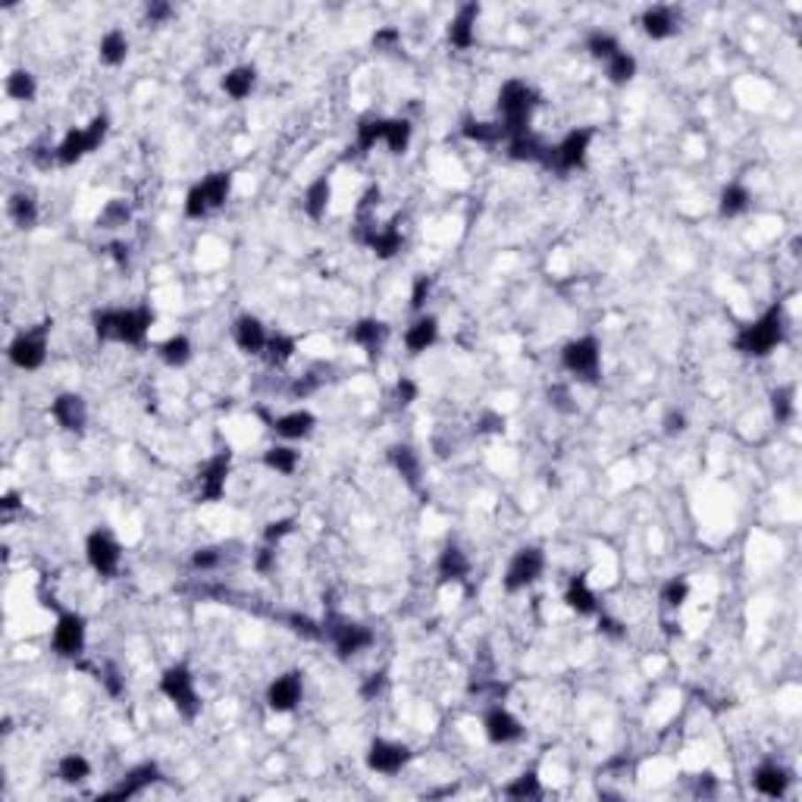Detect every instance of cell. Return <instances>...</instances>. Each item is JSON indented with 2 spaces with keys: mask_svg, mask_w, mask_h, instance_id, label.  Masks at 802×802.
I'll return each mask as SVG.
<instances>
[{
  "mask_svg": "<svg viewBox=\"0 0 802 802\" xmlns=\"http://www.w3.org/2000/svg\"><path fill=\"white\" fill-rule=\"evenodd\" d=\"M592 138H596V129H570L568 135L561 138L558 144L549 148V160L546 166H555L558 172H570V170H580L586 166V157H590V148H592Z\"/></svg>",
  "mask_w": 802,
  "mask_h": 802,
  "instance_id": "8",
  "label": "cell"
},
{
  "mask_svg": "<svg viewBox=\"0 0 802 802\" xmlns=\"http://www.w3.org/2000/svg\"><path fill=\"white\" fill-rule=\"evenodd\" d=\"M97 680L107 686V692H111V696H119V692H123V680H119V671L113 665L103 668V671L97 674Z\"/></svg>",
  "mask_w": 802,
  "mask_h": 802,
  "instance_id": "56",
  "label": "cell"
},
{
  "mask_svg": "<svg viewBox=\"0 0 802 802\" xmlns=\"http://www.w3.org/2000/svg\"><path fill=\"white\" fill-rule=\"evenodd\" d=\"M85 643H88V627H85V617L76 615V611H63L57 617L54 624V637H50V645H54L57 655L63 659H76L85 652Z\"/></svg>",
  "mask_w": 802,
  "mask_h": 802,
  "instance_id": "13",
  "label": "cell"
},
{
  "mask_svg": "<svg viewBox=\"0 0 802 802\" xmlns=\"http://www.w3.org/2000/svg\"><path fill=\"white\" fill-rule=\"evenodd\" d=\"M480 432H501L505 430V417L501 414H495V411H486L480 417V426H477Z\"/></svg>",
  "mask_w": 802,
  "mask_h": 802,
  "instance_id": "60",
  "label": "cell"
},
{
  "mask_svg": "<svg viewBox=\"0 0 802 802\" xmlns=\"http://www.w3.org/2000/svg\"><path fill=\"white\" fill-rule=\"evenodd\" d=\"M564 602H568V608L577 611V615H599V599L583 577H574V580H570L568 592H564Z\"/></svg>",
  "mask_w": 802,
  "mask_h": 802,
  "instance_id": "35",
  "label": "cell"
},
{
  "mask_svg": "<svg viewBox=\"0 0 802 802\" xmlns=\"http://www.w3.org/2000/svg\"><path fill=\"white\" fill-rule=\"evenodd\" d=\"M633 76H637V57L627 50H617L611 60H605V79L611 85H627L633 82Z\"/></svg>",
  "mask_w": 802,
  "mask_h": 802,
  "instance_id": "40",
  "label": "cell"
},
{
  "mask_svg": "<svg viewBox=\"0 0 802 802\" xmlns=\"http://www.w3.org/2000/svg\"><path fill=\"white\" fill-rule=\"evenodd\" d=\"M144 13H148V19H151L154 26H160V22L172 19V13H176V10H172L170 4H160V0H157V4H148V10H144Z\"/></svg>",
  "mask_w": 802,
  "mask_h": 802,
  "instance_id": "59",
  "label": "cell"
},
{
  "mask_svg": "<svg viewBox=\"0 0 802 802\" xmlns=\"http://www.w3.org/2000/svg\"><path fill=\"white\" fill-rule=\"evenodd\" d=\"M254 85H257V69L254 66H233L223 76V91H226V97H233V101H245V97H251Z\"/></svg>",
  "mask_w": 802,
  "mask_h": 802,
  "instance_id": "33",
  "label": "cell"
},
{
  "mask_svg": "<svg viewBox=\"0 0 802 802\" xmlns=\"http://www.w3.org/2000/svg\"><path fill=\"white\" fill-rule=\"evenodd\" d=\"M549 148L552 144L542 141L533 129L508 138V157L521 160V164H546V160H549Z\"/></svg>",
  "mask_w": 802,
  "mask_h": 802,
  "instance_id": "23",
  "label": "cell"
},
{
  "mask_svg": "<svg viewBox=\"0 0 802 802\" xmlns=\"http://www.w3.org/2000/svg\"><path fill=\"white\" fill-rule=\"evenodd\" d=\"M160 692L166 696V702H172L179 714L186 721H195L201 714V696L195 686V674L186 665H172L160 677Z\"/></svg>",
  "mask_w": 802,
  "mask_h": 802,
  "instance_id": "6",
  "label": "cell"
},
{
  "mask_svg": "<svg viewBox=\"0 0 802 802\" xmlns=\"http://www.w3.org/2000/svg\"><path fill=\"white\" fill-rule=\"evenodd\" d=\"M220 561H223V558H220V552H217V549H198L192 555V568L195 570H217V568H220Z\"/></svg>",
  "mask_w": 802,
  "mask_h": 802,
  "instance_id": "53",
  "label": "cell"
},
{
  "mask_svg": "<svg viewBox=\"0 0 802 802\" xmlns=\"http://www.w3.org/2000/svg\"><path fill=\"white\" fill-rule=\"evenodd\" d=\"M314 426H317V417L310 411H302V408L270 420V430H273L279 439H288V442L308 439L310 432H314Z\"/></svg>",
  "mask_w": 802,
  "mask_h": 802,
  "instance_id": "24",
  "label": "cell"
},
{
  "mask_svg": "<svg viewBox=\"0 0 802 802\" xmlns=\"http://www.w3.org/2000/svg\"><path fill=\"white\" fill-rule=\"evenodd\" d=\"M16 508H19V495H16V493H7V495H4V511H7V515H13Z\"/></svg>",
  "mask_w": 802,
  "mask_h": 802,
  "instance_id": "62",
  "label": "cell"
},
{
  "mask_svg": "<svg viewBox=\"0 0 802 802\" xmlns=\"http://www.w3.org/2000/svg\"><path fill=\"white\" fill-rule=\"evenodd\" d=\"M771 414L777 424H790L796 417V386H777L771 392Z\"/></svg>",
  "mask_w": 802,
  "mask_h": 802,
  "instance_id": "45",
  "label": "cell"
},
{
  "mask_svg": "<svg viewBox=\"0 0 802 802\" xmlns=\"http://www.w3.org/2000/svg\"><path fill=\"white\" fill-rule=\"evenodd\" d=\"M749 201H752V195H749V188L743 186V182H727V186L721 188L718 213L724 220H734V217H740V213L749 210Z\"/></svg>",
  "mask_w": 802,
  "mask_h": 802,
  "instance_id": "31",
  "label": "cell"
},
{
  "mask_svg": "<svg viewBox=\"0 0 802 802\" xmlns=\"http://www.w3.org/2000/svg\"><path fill=\"white\" fill-rule=\"evenodd\" d=\"M50 414H54L57 424L69 432H82L85 424H88V405H85V398L76 395V392H63V395H57L54 405H50Z\"/></svg>",
  "mask_w": 802,
  "mask_h": 802,
  "instance_id": "19",
  "label": "cell"
},
{
  "mask_svg": "<svg viewBox=\"0 0 802 802\" xmlns=\"http://www.w3.org/2000/svg\"><path fill=\"white\" fill-rule=\"evenodd\" d=\"M330 201H332V186L326 176H317L314 182H310L308 188H304V213H308L310 220H323L326 217V210H330Z\"/></svg>",
  "mask_w": 802,
  "mask_h": 802,
  "instance_id": "28",
  "label": "cell"
},
{
  "mask_svg": "<svg viewBox=\"0 0 802 802\" xmlns=\"http://www.w3.org/2000/svg\"><path fill=\"white\" fill-rule=\"evenodd\" d=\"M383 132H386V119L383 117H363L355 129V144L357 151H370L383 141Z\"/></svg>",
  "mask_w": 802,
  "mask_h": 802,
  "instance_id": "42",
  "label": "cell"
},
{
  "mask_svg": "<svg viewBox=\"0 0 802 802\" xmlns=\"http://www.w3.org/2000/svg\"><path fill=\"white\" fill-rule=\"evenodd\" d=\"M276 561V546H264L261 552H257V558H254V568L261 570V574H267L270 568H273Z\"/></svg>",
  "mask_w": 802,
  "mask_h": 802,
  "instance_id": "61",
  "label": "cell"
},
{
  "mask_svg": "<svg viewBox=\"0 0 802 802\" xmlns=\"http://www.w3.org/2000/svg\"><path fill=\"white\" fill-rule=\"evenodd\" d=\"M160 777V768L154 765V761H144V765H138V768H132L129 775L119 781V787L107 790V793L101 796V799H132V796H141L144 790L151 787L154 781Z\"/></svg>",
  "mask_w": 802,
  "mask_h": 802,
  "instance_id": "20",
  "label": "cell"
},
{
  "mask_svg": "<svg viewBox=\"0 0 802 802\" xmlns=\"http://www.w3.org/2000/svg\"><path fill=\"white\" fill-rule=\"evenodd\" d=\"M542 570H546V552L536 549V546H523V549H517L515 558L508 561L505 577H501V586H505V592H521L539 580Z\"/></svg>",
  "mask_w": 802,
  "mask_h": 802,
  "instance_id": "9",
  "label": "cell"
},
{
  "mask_svg": "<svg viewBox=\"0 0 802 802\" xmlns=\"http://www.w3.org/2000/svg\"><path fill=\"white\" fill-rule=\"evenodd\" d=\"M436 570H439V577L446 583H464L470 577V558L458 546H446L439 561H436Z\"/></svg>",
  "mask_w": 802,
  "mask_h": 802,
  "instance_id": "29",
  "label": "cell"
},
{
  "mask_svg": "<svg viewBox=\"0 0 802 802\" xmlns=\"http://www.w3.org/2000/svg\"><path fill=\"white\" fill-rule=\"evenodd\" d=\"M389 461L401 477H405L408 486H420V473H424V461L414 452L411 446H392L389 448Z\"/></svg>",
  "mask_w": 802,
  "mask_h": 802,
  "instance_id": "32",
  "label": "cell"
},
{
  "mask_svg": "<svg viewBox=\"0 0 802 802\" xmlns=\"http://www.w3.org/2000/svg\"><path fill=\"white\" fill-rule=\"evenodd\" d=\"M126 220H129V210H126V204H119V201H111V204H107V210L97 217V223H103L107 229L123 226Z\"/></svg>",
  "mask_w": 802,
  "mask_h": 802,
  "instance_id": "51",
  "label": "cell"
},
{
  "mask_svg": "<svg viewBox=\"0 0 802 802\" xmlns=\"http://www.w3.org/2000/svg\"><path fill=\"white\" fill-rule=\"evenodd\" d=\"M783 332H787V314H783V304H775L752 323L740 326V332L734 336V348L746 357H768L783 342Z\"/></svg>",
  "mask_w": 802,
  "mask_h": 802,
  "instance_id": "2",
  "label": "cell"
},
{
  "mask_svg": "<svg viewBox=\"0 0 802 802\" xmlns=\"http://www.w3.org/2000/svg\"><path fill=\"white\" fill-rule=\"evenodd\" d=\"M233 336H235V345H239L241 351H248V355H264L267 351V342H270V332L267 326H264L257 317L245 314L235 320L233 326Z\"/></svg>",
  "mask_w": 802,
  "mask_h": 802,
  "instance_id": "22",
  "label": "cell"
},
{
  "mask_svg": "<svg viewBox=\"0 0 802 802\" xmlns=\"http://www.w3.org/2000/svg\"><path fill=\"white\" fill-rule=\"evenodd\" d=\"M111 132V119L107 117H95L88 126H79V129H69L66 135L60 138V144L54 148V157L60 166H73L79 160H85L88 154H95L97 148L103 144Z\"/></svg>",
  "mask_w": 802,
  "mask_h": 802,
  "instance_id": "4",
  "label": "cell"
},
{
  "mask_svg": "<svg viewBox=\"0 0 802 802\" xmlns=\"http://www.w3.org/2000/svg\"><path fill=\"white\" fill-rule=\"evenodd\" d=\"M233 195V172L220 170V172H210L198 182V186L188 188L186 195V217L188 220H201L207 217L210 210L223 207Z\"/></svg>",
  "mask_w": 802,
  "mask_h": 802,
  "instance_id": "5",
  "label": "cell"
},
{
  "mask_svg": "<svg viewBox=\"0 0 802 802\" xmlns=\"http://www.w3.org/2000/svg\"><path fill=\"white\" fill-rule=\"evenodd\" d=\"M323 639H330L339 659H351L357 652L370 649L377 637H373L370 627L355 624V621H348L342 615H330L323 621Z\"/></svg>",
  "mask_w": 802,
  "mask_h": 802,
  "instance_id": "7",
  "label": "cell"
},
{
  "mask_svg": "<svg viewBox=\"0 0 802 802\" xmlns=\"http://www.w3.org/2000/svg\"><path fill=\"white\" fill-rule=\"evenodd\" d=\"M383 686H386V674H370V677L363 680L361 696L363 699H377L379 692H383Z\"/></svg>",
  "mask_w": 802,
  "mask_h": 802,
  "instance_id": "58",
  "label": "cell"
},
{
  "mask_svg": "<svg viewBox=\"0 0 802 802\" xmlns=\"http://www.w3.org/2000/svg\"><path fill=\"white\" fill-rule=\"evenodd\" d=\"M417 395H420V389H417V383H414V379L401 377V379L395 383V398H398V405H414V401H417Z\"/></svg>",
  "mask_w": 802,
  "mask_h": 802,
  "instance_id": "54",
  "label": "cell"
},
{
  "mask_svg": "<svg viewBox=\"0 0 802 802\" xmlns=\"http://www.w3.org/2000/svg\"><path fill=\"white\" fill-rule=\"evenodd\" d=\"M398 42H401V32L395 26L377 28V34H373V48L377 50H395Z\"/></svg>",
  "mask_w": 802,
  "mask_h": 802,
  "instance_id": "52",
  "label": "cell"
},
{
  "mask_svg": "<svg viewBox=\"0 0 802 802\" xmlns=\"http://www.w3.org/2000/svg\"><path fill=\"white\" fill-rule=\"evenodd\" d=\"M436 342H439V320L432 314H420L405 332L408 351H411V355H424V351H430Z\"/></svg>",
  "mask_w": 802,
  "mask_h": 802,
  "instance_id": "27",
  "label": "cell"
},
{
  "mask_svg": "<svg viewBox=\"0 0 802 802\" xmlns=\"http://www.w3.org/2000/svg\"><path fill=\"white\" fill-rule=\"evenodd\" d=\"M10 217H13V223L22 229L34 226V223H38V201H34L28 192H16L13 198H10Z\"/></svg>",
  "mask_w": 802,
  "mask_h": 802,
  "instance_id": "43",
  "label": "cell"
},
{
  "mask_svg": "<svg viewBox=\"0 0 802 802\" xmlns=\"http://www.w3.org/2000/svg\"><path fill=\"white\" fill-rule=\"evenodd\" d=\"M430 288H432L430 276H417V279H414V288H411V308L414 310H420L426 304V298H430Z\"/></svg>",
  "mask_w": 802,
  "mask_h": 802,
  "instance_id": "55",
  "label": "cell"
},
{
  "mask_svg": "<svg viewBox=\"0 0 802 802\" xmlns=\"http://www.w3.org/2000/svg\"><path fill=\"white\" fill-rule=\"evenodd\" d=\"M304 699V674L302 671H286L267 686V708L276 714L295 712Z\"/></svg>",
  "mask_w": 802,
  "mask_h": 802,
  "instance_id": "15",
  "label": "cell"
},
{
  "mask_svg": "<svg viewBox=\"0 0 802 802\" xmlns=\"http://www.w3.org/2000/svg\"><path fill=\"white\" fill-rule=\"evenodd\" d=\"M661 426H665L668 436H680V432L686 430V414L684 411H668L665 420H661Z\"/></svg>",
  "mask_w": 802,
  "mask_h": 802,
  "instance_id": "57",
  "label": "cell"
},
{
  "mask_svg": "<svg viewBox=\"0 0 802 802\" xmlns=\"http://www.w3.org/2000/svg\"><path fill=\"white\" fill-rule=\"evenodd\" d=\"M97 57H101L103 66H123L126 57H129V38H126L123 28H111V32L101 34Z\"/></svg>",
  "mask_w": 802,
  "mask_h": 802,
  "instance_id": "30",
  "label": "cell"
},
{
  "mask_svg": "<svg viewBox=\"0 0 802 802\" xmlns=\"http://www.w3.org/2000/svg\"><path fill=\"white\" fill-rule=\"evenodd\" d=\"M363 241H367V248H370L377 257H383V261H389V257H395L398 251H401V233H398L395 226H386V229H370V233L363 235Z\"/></svg>",
  "mask_w": 802,
  "mask_h": 802,
  "instance_id": "36",
  "label": "cell"
},
{
  "mask_svg": "<svg viewBox=\"0 0 802 802\" xmlns=\"http://www.w3.org/2000/svg\"><path fill=\"white\" fill-rule=\"evenodd\" d=\"M295 348H298L295 336H286V332H273V336H270V342H267V355H270V361H273V363L292 361Z\"/></svg>",
  "mask_w": 802,
  "mask_h": 802,
  "instance_id": "48",
  "label": "cell"
},
{
  "mask_svg": "<svg viewBox=\"0 0 802 802\" xmlns=\"http://www.w3.org/2000/svg\"><path fill=\"white\" fill-rule=\"evenodd\" d=\"M539 95L530 88L523 79H508L499 88V123L505 126V135H521L530 132V119H533Z\"/></svg>",
  "mask_w": 802,
  "mask_h": 802,
  "instance_id": "3",
  "label": "cell"
},
{
  "mask_svg": "<svg viewBox=\"0 0 802 802\" xmlns=\"http://www.w3.org/2000/svg\"><path fill=\"white\" fill-rule=\"evenodd\" d=\"M501 796H508V799H539L542 796L539 775H536V771H527V775L515 777V781L501 790Z\"/></svg>",
  "mask_w": 802,
  "mask_h": 802,
  "instance_id": "46",
  "label": "cell"
},
{
  "mask_svg": "<svg viewBox=\"0 0 802 802\" xmlns=\"http://www.w3.org/2000/svg\"><path fill=\"white\" fill-rule=\"evenodd\" d=\"M483 734L495 746H508V743H517L523 737V724L505 706H493L483 714Z\"/></svg>",
  "mask_w": 802,
  "mask_h": 802,
  "instance_id": "17",
  "label": "cell"
},
{
  "mask_svg": "<svg viewBox=\"0 0 802 802\" xmlns=\"http://www.w3.org/2000/svg\"><path fill=\"white\" fill-rule=\"evenodd\" d=\"M7 95L13 101H32L38 95V82H34V76L28 69H16V73L7 76Z\"/></svg>",
  "mask_w": 802,
  "mask_h": 802,
  "instance_id": "47",
  "label": "cell"
},
{
  "mask_svg": "<svg viewBox=\"0 0 802 802\" xmlns=\"http://www.w3.org/2000/svg\"><path fill=\"white\" fill-rule=\"evenodd\" d=\"M7 357L19 370H38V367H44V361H48V326L19 332L10 342Z\"/></svg>",
  "mask_w": 802,
  "mask_h": 802,
  "instance_id": "11",
  "label": "cell"
},
{
  "mask_svg": "<svg viewBox=\"0 0 802 802\" xmlns=\"http://www.w3.org/2000/svg\"><path fill=\"white\" fill-rule=\"evenodd\" d=\"M348 339H351V345L363 348L367 355H377V351L386 345V339H389V326H386L383 320H377V317H363V320H357L355 326H351Z\"/></svg>",
  "mask_w": 802,
  "mask_h": 802,
  "instance_id": "25",
  "label": "cell"
},
{
  "mask_svg": "<svg viewBox=\"0 0 802 802\" xmlns=\"http://www.w3.org/2000/svg\"><path fill=\"white\" fill-rule=\"evenodd\" d=\"M639 26H643L645 38H652V42H665V38H671V34L677 32V13H674V7L655 4V7H649L643 13Z\"/></svg>",
  "mask_w": 802,
  "mask_h": 802,
  "instance_id": "26",
  "label": "cell"
},
{
  "mask_svg": "<svg viewBox=\"0 0 802 802\" xmlns=\"http://www.w3.org/2000/svg\"><path fill=\"white\" fill-rule=\"evenodd\" d=\"M561 363H564V370L574 373V377L596 379L599 377V367H602V345H599L596 336L574 339V342L564 345Z\"/></svg>",
  "mask_w": 802,
  "mask_h": 802,
  "instance_id": "10",
  "label": "cell"
},
{
  "mask_svg": "<svg viewBox=\"0 0 802 802\" xmlns=\"http://www.w3.org/2000/svg\"><path fill=\"white\" fill-rule=\"evenodd\" d=\"M85 558L97 577H113L123 564V546L107 530H91L85 539Z\"/></svg>",
  "mask_w": 802,
  "mask_h": 802,
  "instance_id": "12",
  "label": "cell"
},
{
  "mask_svg": "<svg viewBox=\"0 0 802 802\" xmlns=\"http://www.w3.org/2000/svg\"><path fill=\"white\" fill-rule=\"evenodd\" d=\"M57 777H60L63 783H82L91 777V761L85 759L82 752H69L60 759V765H57Z\"/></svg>",
  "mask_w": 802,
  "mask_h": 802,
  "instance_id": "41",
  "label": "cell"
},
{
  "mask_svg": "<svg viewBox=\"0 0 802 802\" xmlns=\"http://www.w3.org/2000/svg\"><path fill=\"white\" fill-rule=\"evenodd\" d=\"M790 771L783 768V765H777V761H761L759 768H755L752 775V787L759 790L761 796H768V799H781V796H787L790 790Z\"/></svg>",
  "mask_w": 802,
  "mask_h": 802,
  "instance_id": "21",
  "label": "cell"
},
{
  "mask_svg": "<svg viewBox=\"0 0 802 802\" xmlns=\"http://www.w3.org/2000/svg\"><path fill=\"white\" fill-rule=\"evenodd\" d=\"M288 533H295V521H292V517H279V521L267 523V530H264V542H267V546H279Z\"/></svg>",
  "mask_w": 802,
  "mask_h": 802,
  "instance_id": "50",
  "label": "cell"
},
{
  "mask_svg": "<svg viewBox=\"0 0 802 802\" xmlns=\"http://www.w3.org/2000/svg\"><path fill=\"white\" fill-rule=\"evenodd\" d=\"M461 135L467 138V141H477V144H499V141H508L505 135V126L499 123V119H464L461 123Z\"/></svg>",
  "mask_w": 802,
  "mask_h": 802,
  "instance_id": "34",
  "label": "cell"
},
{
  "mask_svg": "<svg viewBox=\"0 0 802 802\" xmlns=\"http://www.w3.org/2000/svg\"><path fill=\"white\" fill-rule=\"evenodd\" d=\"M477 22H480V4H461L448 22V44L458 50H470L477 44Z\"/></svg>",
  "mask_w": 802,
  "mask_h": 802,
  "instance_id": "18",
  "label": "cell"
},
{
  "mask_svg": "<svg viewBox=\"0 0 802 802\" xmlns=\"http://www.w3.org/2000/svg\"><path fill=\"white\" fill-rule=\"evenodd\" d=\"M411 138H414V126L408 123V119H401V117L386 119L383 144L392 154H405L408 148H411Z\"/></svg>",
  "mask_w": 802,
  "mask_h": 802,
  "instance_id": "39",
  "label": "cell"
},
{
  "mask_svg": "<svg viewBox=\"0 0 802 802\" xmlns=\"http://www.w3.org/2000/svg\"><path fill=\"white\" fill-rule=\"evenodd\" d=\"M192 351L195 348H192V342H188V336H179V332L157 345V355L166 367H186V363L192 361Z\"/></svg>",
  "mask_w": 802,
  "mask_h": 802,
  "instance_id": "38",
  "label": "cell"
},
{
  "mask_svg": "<svg viewBox=\"0 0 802 802\" xmlns=\"http://www.w3.org/2000/svg\"><path fill=\"white\" fill-rule=\"evenodd\" d=\"M586 50H590L592 60H602L605 63V60H611L617 50H624V48H621V42H617L611 32H605V28H596V32L586 34Z\"/></svg>",
  "mask_w": 802,
  "mask_h": 802,
  "instance_id": "44",
  "label": "cell"
},
{
  "mask_svg": "<svg viewBox=\"0 0 802 802\" xmlns=\"http://www.w3.org/2000/svg\"><path fill=\"white\" fill-rule=\"evenodd\" d=\"M408 761H411V749L405 743H392V740H373L367 746V768L373 775H386V777H395L401 775Z\"/></svg>",
  "mask_w": 802,
  "mask_h": 802,
  "instance_id": "16",
  "label": "cell"
},
{
  "mask_svg": "<svg viewBox=\"0 0 802 802\" xmlns=\"http://www.w3.org/2000/svg\"><path fill=\"white\" fill-rule=\"evenodd\" d=\"M97 339L119 345H144L151 336L154 310L151 308H103L91 317Z\"/></svg>",
  "mask_w": 802,
  "mask_h": 802,
  "instance_id": "1",
  "label": "cell"
},
{
  "mask_svg": "<svg viewBox=\"0 0 802 802\" xmlns=\"http://www.w3.org/2000/svg\"><path fill=\"white\" fill-rule=\"evenodd\" d=\"M233 470V452H217L213 458H207L198 470V486H201V501H220L226 495V480Z\"/></svg>",
  "mask_w": 802,
  "mask_h": 802,
  "instance_id": "14",
  "label": "cell"
},
{
  "mask_svg": "<svg viewBox=\"0 0 802 802\" xmlns=\"http://www.w3.org/2000/svg\"><path fill=\"white\" fill-rule=\"evenodd\" d=\"M686 596H690V583H686L684 577H671V580L661 586V602H665L668 608H680V605L686 602Z\"/></svg>",
  "mask_w": 802,
  "mask_h": 802,
  "instance_id": "49",
  "label": "cell"
},
{
  "mask_svg": "<svg viewBox=\"0 0 802 802\" xmlns=\"http://www.w3.org/2000/svg\"><path fill=\"white\" fill-rule=\"evenodd\" d=\"M298 464H302V454H298L292 446H270L267 452H264V467L279 473V477H292V473L298 470Z\"/></svg>",
  "mask_w": 802,
  "mask_h": 802,
  "instance_id": "37",
  "label": "cell"
}]
</instances>
